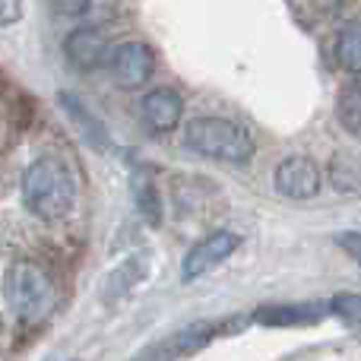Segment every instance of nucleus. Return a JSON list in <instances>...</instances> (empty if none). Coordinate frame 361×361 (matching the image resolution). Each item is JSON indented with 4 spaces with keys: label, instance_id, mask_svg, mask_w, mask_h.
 Returning a JSON list of instances; mask_svg holds the SVG:
<instances>
[{
    "label": "nucleus",
    "instance_id": "f257e3e1",
    "mask_svg": "<svg viewBox=\"0 0 361 361\" xmlns=\"http://www.w3.org/2000/svg\"><path fill=\"white\" fill-rule=\"evenodd\" d=\"M23 200L38 219H63L73 209L76 200V180L70 169L54 156L35 159L23 178Z\"/></svg>",
    "mask_w": 361,
    "mask_h": 361
},
{
    "label": "nucleus",
    "instance_id": "f03ea898",
    "mask_svg": "<svg viewBox=\"0 0 361 361\" xmlns=\"http://www.w3.org/2000/svg\"><path fill=\"white\" fill-rule=\"evenodd\" d=\"M193 152L216 162H247L254 156V140L241 124L225 118H193L184 130Z\"/></svg>",
    "mask_w": 361,
    "mask_h": 361
},
{
    "label": "nucleus",
    "instance_id": "7ed1b4c3",
    "mask_svg": "<svg viewBox=\"0 0 361 361\" xmlns=\"http://www.w3.org/2000/svg\"><path fill=\"white\" fill-rule=\"evenodd\" d=\"M6 305L23 324L42 320L54 305V288H51L44 269L25 260L13 263L10 273H6Z\"/></svg>",
    "mask_w": 361,
    "mask_h": 361
},
{
    "label": "nucleus",
    "instance_id": "20e7f679",
    "mask_svg": "<svg viewBox=\"0 0 361 361\" xmlns=\"http://www.w3.org/2000/svg\"><path fill=\"white\" fill-rule=\"evenodd\" d=\"M238 244H241V235H235V231H212V235H206L203 241L184 257V269H180L184 282L200 279V276H206L209 269H216L219 263L235 254Z\"/></svg>",
    "mask_w": 361,
    "mask_h": 361
},
{
    "label": "nucleus",
    "instance_id": "39448f33",
    "mask_svg": "<svg viewBox=\"0 0 361 361\" xmlns=\"http://www.w3.org/2000/svg\"><path fill=\"white\" fill-rule=\"evenodd\" d=\"M111 73L121 86L140 89L152 76V51L143 42H127L111 51Z\"/></svg>",
    "mask_w": 361,
    "mask_h": 361
},
{
    "label": "nucleus",
    "instance_id": "423d86ee",
    "mask_svg": "<svg viewBox=\"0 0 361 361\" xmlns=\"http://www.w3.org/2000/svg\"><path fill=\"white\" fill-rule=\"evenodd\" d=\"M276 187L288 200H311L320 190V171L311 159L292 156L276 169Z\"/></svg>",
    "mask_w": 361,
    "mask_h": 361
},
{
    "label": "nucleus",
    "instance_id": "0eeeda50",
    "mask_svg": "<svg viewBox=\"0 0 361 361\" xmlns=\"http://www.w3.org/2000/svg\"><path fill=\"white\" fill-rule=\"evenodd\" d=\"M63 51H67L73 67L95 70L108 57V42L102 38V32H95V29H76V32H70V38L63 42Z\"/></svg>",
    "mask_w": 361,
    "mask_h": 361
},
{
    "label": "nucleus",
    "instance_id": "6e6552de",
    "mask_svg": "<svg viewBox=\"0 0 361 361\" xmlns=\"http://www.w3.org/2000/svg\"><path fill=\"white\" fill-rule=\"evenodd\" d=\"M143 111L152 130L169 133V130H175L180 121V95L175 89H152L143 102Z\"/></svg>",
    "mask_w": 361,
    "mask_h": 361
},
{
    "label": "nucleus",
    "instance_id": "1a4fd4ad",
    "mask_svg": "<svg viewBox=\"0 0 361 361\" xmlns=\"http://www.w3.org/2000/svg\"><path fill=\"white\" fill-rule=\"evenodd\" d=\"M320 311L314 305H282V307H260L254 314L257 324L267 326H288V324H311L317 320Z\"/></svg>",
    "mask_w": 361,
    "mask_h": 361
},
{
    "label": "nucleus",
    "instance_id": "9d476101",
    "mask_svg": "<svg viewBox=\"0 0 361 361\" xmlns=\"http://www.w3.org/2000/svg\"><path fill=\"white\" fill-rule=\"evenodd\" d=\"M330 184L343 193H352L361 187V159L352 152H336L330 162Z\"/></svg>",
    "mask_w": 361,
    "mask_h": 361
},
{
    "label": "nucleus",
    "instance_id": "9b49d317",
    "mask_svg": "<svg viewBox=\"0 0 361 361\" xmlns=\"http://www.w3.org/2000/svg\"><path fill=\"white\" fill-rule=\"evenodd\" d=\"M133 197H137V206L140 212L146 216L149 225H159L162 222V212H159V193H156V180H152L149 171L140 169L133 175Z\"/></svg>",
    "mask_w": 361,
    "mask_h": 361
},
{
    "label": "nucleus",
    "instance_id": "f8f14e48",
    "mask_svg": "<svg viewBox=\"0 0 361 361\" xmlns=\"http://www.w3.org/2000/svg\"><path fill=\"white\" fill-rule=\"evenodd\" d=\"M336 114H339V124H343L345 130L361 133V80L349 82V86L339 92Z\"/></svg>",
    "mask_w": 361,
    "mask_h": 361
},
{
    "label": "nucleus",
    "instance_id": "ddd939ff",
    "mask_svg": "<svg viewBox=\"0 0 361 361\" xmlns=\"http://www.w3.org/2000/svg\"><path fill=\"white\" fill-rule=\"evenodd\" d=\"M336 61H339V67L349 70V73H361V29L358 25H349V29L339 32Z\"/></svg>",
    "mask_w": 361,
    "mask_h": 361
},
{
    "label": "nucleus",
    "instance_id": "4468645a",
    "mask_svg": "<svg viewBox=\"0 0 361 361\" xmlns=\"http://www.w3.org/2000/svg\"><path fill=\"white\" fill-rule=\"evenodd\" d=\"M216 333V326L212 324H197V326H190V330H184V333H178L175 339H171V345H165V349H159V352H165V355H190V352H197L200 345H206L209 343V336Z\"/></svg>",
    "mask_w": 361,
    "mask_h": 361
},
{
    "label": "nucleus",
    "instance_id": "2eb2a0df",
    "mask_svg": "<svg viewBox=\"0 0 361 361\" xmlns=\"http://www.w3.org/2000/svg\"><path fill=\"white\" fill-rule=\"evenodd\" d=\"M61 102H63V105H67L70 118H73V121H80V124H82V127H86V130H89V140H92L95 146H105V130H102V127L95 124V121L89 118L86 111H82V102L70 99V95H61Z\"/></svg>",
    "mask_w": 361,
    "mask_h": 361
},
{
    "label": "nucleus",
    "instance_id": "dca6fc26",
    "mask_svg": "<svg viewBox=\"0 0 361 361\" xmlns=\"http://www.w3.org/2000/svg\"><path fill=\"white\" fill-rule=\"evenodd\" d=\"M333 311L339 317L352 320V324H361V295H352V292H343L333 298Z\"/></svg>",
    "mask_w": 361,
    "mask_h": 361
},
{
    "label": "nucleus",
    "instance_id": "f3484780",
    "mask_svg": "<svg viewBox=\"0 0 361 361\" xmlns=\"http://www.w3.org/2000/svg\"><path fill=\"white\" fill-rule=\"evenodd\" d=\"M336 244L361 267V231H343V235H336Z\"/></svg>",
    "mask_w": 361,
    "mask_h": 361
},
{
    "label": "nucleus",
    "instance_id": "a211bd4d",
    "mask_svg": "<svg viewBox=\"0 0 361 361\" xmlns=\"http://www.w3.org/2000/svg\"><path fill=\"white\" fill-rule=\"evenodd\" d=\"M23 16V0H0V25H13Z\"/></svg>",
    "mask_w": 361,
    "mask_h": 361
},
{
    "label": "nucleus",
    "instance_id": "6ab92c4d",
    "mask_svg": "<svg viewBox=\"0 0 361 361\" xmlns=\"http://www.w3.org/2000/svg\"><path fill=\"white\" fill-rule=\"evenodd\" d=\"M51 4L61 16H80V13L89 10V0H51Z\"/></svg>",
    "mask_w": 361,
    "mask_h": 361
}]
</instances>
